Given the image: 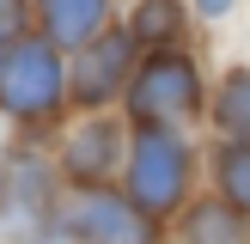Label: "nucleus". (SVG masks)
Returning a JSON list of instances; mask_svg holds the SVG:
<instances>
[{
  "instance_id": "1",
  "label": "nucleus",
  "mask_w": 250,
  "mask_h": 244,
  "mask_svg": "<svg viewBox=\"0 0 250 244\" xmlns=\"http://www.w3.org/2000/svg\"><path fill=\"white\" fill-rule=\"evenodd\" d=\"M183 177H189V153L171 141L165 128H146L134 141V165H128V189L141 214H165L183 195Z\"/></svg>"
},
{
  "instance_id": "2",
  "label": "nucleus",
  "mask_w": 250,
  "mask_h": 244,
  "mask_svg": "<svg viewBox=\"0 0 250 244\" xmlns=\"http://www.w3.org/2000/svg\"><path fill=\"white\" fill-rule=\"evenodd\" d=\"M0 104L19 116H43L61 104V55L49 43H19L0 61Z\"/></svg>"
},
{
  "instance_id": "3",
  "label": "nucleus",
  "mask_w": 250,
  "mask_h": 244,
  "mask_svg": "<svg viewBox=\"0 0 250 244\" xmlns=\"http://www.w3.org/2000/svg\"><path fill=\"white\" fill-rule=\"evenodd\" d=\"M195 110V67L177 55H153L134 80V116H146V128H159L165 116H189Z\"/></svg>"
},
{
  "instance_id": "4",
  "label": "nucleus",
  "mask_w": 250,
  "mask_h": 244,
  "mask_svg": "<svg viewBox=\"0 0 250 244\" xmlns=\"http://www.w3.org/2000/svg\"><path fill=\"white\" fill-rule=\"evenodd\" d=\"M67 226L80 232L85 244H153V226H146L128 202H116V195H85L67 214Z\"/></svg>"
},
{
  "instance_id": "5",
  "label": "nucleus",
  "mask_w": 250,
  "mask_h": 244,
  "mask_svg": "<svg viewBox=\"0 0 250 244\" xmlns=\"http://www.w3.org/2000/svg\"><path fill=\"white\" fill-rule=\"evenodd\" d=\"M128 43H134V31H116V37H104V43L80 61V98H85V104L110 98V85H116L122 67H128Z\"/></svg>"
},
{
  "instance_id": "6",
  "label": "nucleus",
  "mask_w": 250,
  "mask_h": 244,
  "mask_svg": "<svg viewBox=\"0 0 250 244\" xmlns=\"http://www.w3.org/2000/svg\"><path fill=\"white\" fill-rule=\"evenodd\" d=\"M104 19V0H43V24L55 43H85Z\"/></svg>"
},
{
  "instance_id": "7",
  "label": "nucleus",
  "mask_w": 250,
  "mask_h": 244,
  "mask_svg": "<svg viewBox=\"0 0 250 244\" xmlns=\"http://www.w3.org/2000/svg\"><path fill=\"white\" fill-rule=\"evenodd\" d=\"M110 153H116V128H110V122H92V128L73 134L67 165H73V171H85V177H98V171L110 165Z\"/></svg>"
},
{
  "instance_id": "8",
  "label": "nucleus",
  "mask_w": 250,
  "mask_h": 244,
  "mask_svg": "<svg viewBox=\"0 0 250 244\" xmlns=\"http://www.w3.org/2000/svg\"><path fill=\"white\" fill-rule=\"evenodd\" d=\"M189 244H250V232L232 220V207H195L189 214Z\"/></svg>"
},
{
  "instance_id": "9",
  "label": "nucleus",
  "mask_w": 250,
  "mask_h": 244,
  "mask_svg": "<svg viewBox=\"0 0 250 244\" xmlns=\"http://www.w3.org/2000/svg\"><path fill=\"white\" fill-rule=\"evenodd\" d=\"M220 183H226L232 207L250 214V146H244V141H232L226 153H220Z\"/></svg>"
},
{
  "instance_id": "10",
  "label": "nucleus",
  "mask_w": 250,
  "mask_h": 244,
  "mask_svg": "<svg viewBox=\"0 0 250 244\" xmlns=\"http://www.w3.org/2000/svg\"><path fill=\"white\" fill-rule=\"evenodd\" d=\"M220 122L232 134H250V73H232L226 80V104H220Z\"/></svg>"
},
{
  "instance_id": "11",
  "label": "nucleus",
  "mask_w": 250,
  "mask_h": 244,
  "mask_svg": "<svg viewBox=\"0 0 250 244\" xmlns=\"http://www.w3.org/2000/svg\"><path fill=\"white\" fill-rule=\"evenodd\" d=\"M171 24H177V12H171V6H146L141 19H134V37H165Z\"/></svg>"
},
{
  "instance_id": "12",
  "label": "nucleus",
  "mask_w": 250,
  "mask_h": 244,
  "mask_svg": "<svg viewBox=\"0 0 250 244\" xmlns=\"http://www.w3.org/2000/svg\"><path fill=\"white\" fill-rule=\"evenodd\" d=\"M19 19H24V6H19V0H0V37H12V31H19Z\"/></svg>"
},
{
  "instance_id": "13",
  "label": "nucleus",
  "mask_w": 250,
  "mask_h": 244,
  "mask_svg": "<svg viewBox=\"0 0 250 244\" xmlns=\"http://www.w3.org/2000/svg\"><path fill=\"white\" fill-rule=\"evenodd\" d=\"M202 12H208V19H220V12H232V0H202Z\"/></svg>"
}]
</instances>
